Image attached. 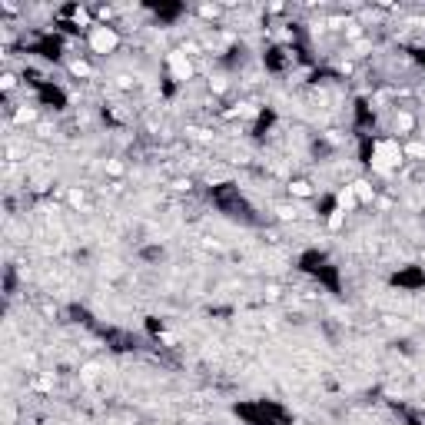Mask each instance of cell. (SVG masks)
<instances>
[{
	"label": "cell",
	"mask_w": 425,
	"mask_h": 425,
	"mask_svg": "<svg viewBox=\"0 0 425 425\" xmlns=\"http://www.w3.org/2000/svg\"><path fill=\"white\" fill-rule=\"evenodd\" d=\"M123 43V33L116 23H94L90 31L83 33V50L87 57H110V53L120 50Z\"/></svg>",
	"instance_id": "1"
},
{
	"label": "cell",
	"mask_w": 425,
	"mask_h": 425,
	"mask_svg": "<svg viewBox=\"0 0 425 425\" xmlns=\"http://www.w3.org/2000/svg\"><path fill=\"white\" fill-rule=\"evenodd\" d=\"M163 73L170 83H180V87H187L193 77H197V57H189L183 47L177 50H170L163 57Z\"/></svg>",
	"instance_id": "2"
},
{
	"label": "cell",
	"mask_w": 425,
	"mask_h": 425,
	"mask_svg": "<svg viewBox=\"0 0 425 425\" xmlns=\"http://www.w3.org/2000/svg\"><path fill=\"white\" fill-rule=\"evenodd\" d=\"M286 189H289L292 199H312L316 197V187H312V180H306V177H292L289 183H286Z\"/></svg>",
	"instance_id": "3"
},
{
	"label": "cell",
	"mask_w": 425,
	"mask_h": 425,
	"mask_svg": "<svg viewBox=\"0 0 425 425\" xmlns=\"http://www.w3.org/2000/svg\"><path fill=\"white\" fill-rule=\"evenodd\" d=\"M63 199H67V206H70V209H87V203H90V197H87V187H67Z\"/></svg>",
	"instance_id": "4"
}]
</instances>
